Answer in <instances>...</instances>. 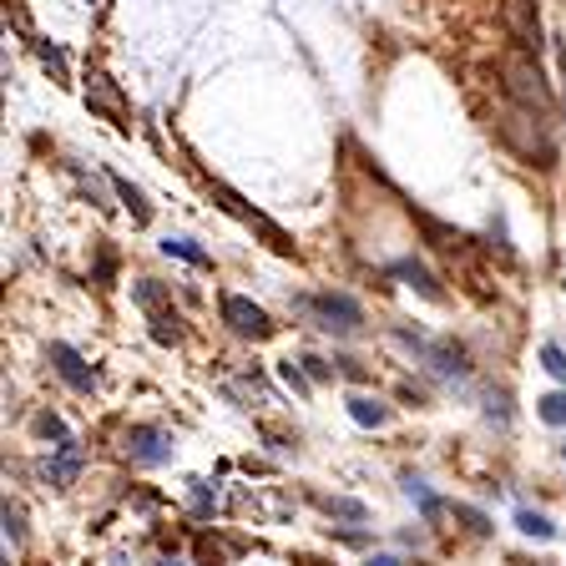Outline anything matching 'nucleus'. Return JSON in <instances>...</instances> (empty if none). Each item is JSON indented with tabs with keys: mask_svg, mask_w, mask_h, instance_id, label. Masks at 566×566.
I'll use <instances>...</instances> for the list:
<instances>
[{
	"mask_svg": "<svg viewBox=\"0 0 566 566\" xmlns=\"http://www.w3.org/2000/svg\"><path fill=\"white\" fill-rule=\"evenodd\" d=\"M87 107L91 111H101V117H111L117 127H127V101H121V91H117V81L111 77H101V71H91L87 77Z\"/></svg>",
	"mask_w": 566,
	"mask_h": 566,
	"instance_id": "nucleus-9",
	"label": "nucleus"
},
{
	"mask_svg": "<svg viewBox=\"0 0 566 566\" xmlns=\"http://www.w3.org/2000/svg\"><path fill=\"white\" fill-rule=\"evenodd\" d=\"M299 364L309 370V380H329V374H334V364H329V360H319V354H304Z\"/></svg>",
	"mask_w": 566,
	"mask_h": 566,
	"instance_id": "nucleus-30",
	"label": "nucleus"
},
{
	"mask_svg": "<svg viewBox=\"0 0 566 566\" xmlns=\"http://www.w3.org/2000/svg\"><path fill=\"white\" fill-rule=\"evenodd\" d=\"M339 370H344L349 380H370V374H364V364H354V360H339Z\"/></svg>",
	"mask_w": 566,
	"mask_h": 566,
	"instance_id": "nucleus-32",
	"label": "nucleus"
},
{
	"mask_svg": "<svg viewBox=\"0 0 566 566\" xmlns=\"http://www.w3.org/2000/svg\"><path fill=\"white\" fill-rule=\"evenodd\" d=\"M36 435H46V440H66V424L56 420V414H36Z\"/></svg>",
	"mask_w": 566,
	"mask_h": 566,
	"instance_id": "nucleus-28",
	"label": "nucleus"
},
{
	"mask_svg": "<svg viewBox=\"0 0 566 566\" xmlns=\"http://www.w3.org/2000/svg\"><path fill=\"white\" fill-rule=\"evenodd\" d=\"M404 496H410V501L420 506V516H424V521H430V526H440V521H445V511H450V506L440 501V496H435V490H430V486H424V480L404 476Z\"/></svg>",
	"mask_w": 566,
	"mask_h": 566,
	"instance_id": "nucleus-13",
	"label": "nucleus"
},
{
	"mask_svg": "<svg viewBox=\"0 0 566 566\" xmlns=\"http://www.w3.org/2000/svg\"><path fill=\"white\" fill-rule=\"evenodd\" d=\"M131 299H137V309H142L147 319H152V314H167V309H173V294H167V288H162L157 278L131 283Z\"/></svg>",
	"mask_w": 566,
	"mask_h": 566,
	"instance_id": "nucleus-15",
	"label": "nucleus"
},
{
	"mask_svg": "<svg viewBox=\"0 0 566 566\" xmlns=\"http://www.w3.org/2000/svg\"><path fill=\"white\" fill-rule=\"evenodd\" d=\"M299 309H309V314L319 319V329H329V334H354V329L364 324V309L354 304L349 294H309V299H299Z\"/></svg>",
	"mask_w": 566,
	"mask_h": 566,
	"instance_id": "nucleus-3",
	"label": "nucleus"
},
{
	"mask_svg": "<svg viewBox=\"0 0 566 566\" xmlns=\"http://www.w3.org/2000/svg\"><path fill=\"white\" fill-rule=\"evenodd\" d=\"M147 324H152V339H157V344H167V349L183 344V319H177V309H167V314H152Z\"/></svg>",
	"mask_w": 566,
	"mask_h": 566,
	"instance_id": "nucleus-19",
	"label": "nucleus"
},
{
	"mask_svg": "<svg viewBox=\"0 0 566 566\" xmlns=\"http://www.w3.org/2000/svg\"><path fill=\"white\" fill-rule=\"evenodd\" d=\"M424 360H430L435 374H445V380H466L470 374V360L456 339H430V344H424Z\"/></svg>",
	"mask_w": 566,
	"mask_h": 566,
	"instance_id": "nucleus-10",
	"label": "nucleus"
},
{
	"mask_svg": "<svg viewBox=\"0 0 566 566\" xmlns=\"http://www.w3.org/2000/svg\"><path fill=\"white\" fill-rule=\"evenodd\" d=\"M121 456L137 460V466H167L173 460V435L157 430V424H131L121 435Z\"/></svg>",
	"mask_w": 566,
	"mask_h": 566,
	"instance_id": "nucleus-4",
	"label": "nucleus"
},
{
	"mask_svg": "<svg viewBox=\"0 0 566 566\" xmlns=\"http://www.w3.org/2000/svg\"><path fill=\"white\" fill-rule=\"evenodd\" d=\"M319 506H324V511L334 516V521H370V506L354 501V496H324Z\"/></svg>",
	"mask_w": 566,
	"mask_h": 566,
	"instance_id": "nucleus-17",
	"label": "nucleus"
},
{
	"mask_svg": "<svg viewBox=\"0 0 566 566\" xmlns=\"http://www.w3.org/2000/svg\"><path fill=\"white\" fill-rule=\"evenodd\" d=\"M0 521H5V541H11V546L26 541V511H21V501H11V496H5V506H0Z\"/></svg>",
	"mask_w": 566,
	"mask_h": 566,
	"instance_id": "nucleus-21",
	"label": "nucleus"
},
{
	"mask_svg": "<svg viewBox=\"0 0 566 566\" xmlns=\"http://www.w3.org/2000/svg\"><path fill=\"white\" fill-rule=\"evenodd\" d=\"M390 278H404V283L414 288V294H424L430 304H440V299H445V288H440V278H435L430 268H424L420 258H394V263H390Z\"/></svg>",
	"mask_w": 566,
	"mask_h": 566,
	"instance_id": "nucleus-11",
	"label": "nucleus"
},
{
	"mask_svg": "<svg viewBox=\"0 0 566 566\" xmlns=\"http://www.w3.org/2000/svg\"><path fill=\"white\" fill-rule=\"evenodd\" d=\"M536 404H541V420H546V424H566V394H561V390H556V394H541Z\"/></svg>",
	"mask_w": 566,
	"mask_h": 566,
	"instance_id": "nucleus-27",
	"label": "nucleus"
},
{
	"mask_svg": "<svg viewBox=\"0 0 566 566\" xmlns=\"http://www.w3.org/2000/svg\"><path fill=\"white\" fill-rule=\"evenodd\" d=\"M486 414H490V420H501V424L511 420V404H506V394H496V390H490V410H486Z\"/></svg>",
	"mask_w": 566,
	"mask_h": 566,
	"instance_id": "nucleus-31",
	"label": "nucleus"
},
{
	"mask_svg": "<svg viewBox=\"0 0 566 566\" xmlns=\"http://www.w3.org/2000/svg\"><path fill=\"white\" fill-rule=\"evenodd\" d=\"M233 556V546L228 541H213V536H197V561L203 566H223Z\"/></svg>",
	"mask_w": 566,
	"mask_h": 566,
	"instance_id": "nucleus-24",
	"label": "nucleus"
},
{
	"mask_svg": "<svg viewBox=\"0 0 566 566\" xmlns=\"http://www.w3.org/2000/svg\"><path fill=\"white\" fill-rule=\"evenodd\" d=\"M450 511H456V521H466L470 536H490V531H496V526H490V516L476 511V506H466V501H450Z\"/></svg>",
	"mask_w": 566,
	"mask_h": 566,
	"instance_id": "nucleus-22",
	"label": "nucleus"
},
{
	"mask_svg": "<svg viewBox=\"0 0 566 566\" xmlns=\"http://www.w3.org/2000/svg\"><path fill=\"white\" fill-rule=\"evenodd\" d=\"M36 56H41V61H46V66H51L56 77H61V81H66V61H61V51H56V46H46V41H36Z\"/></svg>",
	"mask_w": 566,
	"mask_h": 566,
	"instance_id": "nucleus-29",
	"label": "nucleus"
},
{
	"mask_svg": "<svg viewBox=\"0 0 566 566\" xmlns=\"http://www.w3.org/2000/svg\"><path fill=\"white\" fill-rule=\"evenodd\" d=\"M506 91H511L516 107L541 111V117H551V107H556L551 87H546V77H541V66H536L531 56H511V61H506Z\"/></svg>",
	"mask_w": 566,
	"mask_h": 566,
	"instance_id": "nucleus-2",
	"label": "nucleus"
},
{
	"mask_svg": "<svg viewBox=\"0 0 566 566\" xmlns=\"http://www.w3.org/2000/svg\"><path fill=\"white\" fill-rule=\"evenodd\" d=\"M278 380L288 384L294 394H309V390H314V380H309V370H304V364H294V360H283V364H278Z\"/></svg>",
	"mask_w": 566,
	"mask_h": 566,
	"instance_id": "nucleus-25",
	"label": "nucleus"
},
{
	"mask_svg": "<svg viewBox=\"0 0 566 566\" xmlns=\"http://www.w3.org/2000/svg\"><path fill=\"white\" fill-rule=\"evenodd\" d=\"M561 61H566V51H561Z\"/></svg>",
	"mask_w": 566,
	"mask_h": 566,
	"instance_id": "nucleus-35",
	"label": "nucleus"
},
{
	"mask_svg": "<svg viewBox=\"0 0 566 566\" xmlns=\"http://www.w3.org/2000/svg\"><path fill=\"white\" fill-rule=\"evenodd\" d=\"M561 456H566V450H561Z\"/></svg>",
	"mask_w": 566,
	"mask_h": 566,
	"instance_id": "nucleus-36",
	"label": "nucleus"
},
{
	"mask_svg": "<svg viewBox=\"0 0 566 566\" xmlns=\"http://www.w3.org/2000/svg\"><path fill=\"white\" fill-rule=\"evenodd\" d=\"M223 324L233 329L238 339H268L273 334V319H268V309H258L253 299H243V294H223Z\"/></svg>",
	"mask_w": 566,
	"mask_h": 566,
	"instance_id": "nucleus-5",
	"label": "nucleus"
},
{
	"mask_svg": "<svg viewBox=\"0 0 566 566\" xmlns=\"http://www.w3.org/2000/svg\"><path fill=\"white\" fill-rule=\"evenodd\" d=\"M506 21H511L516 41H521L526 51H541V21H536V0H511V5H506Z\"/></svg>",
	"mask_w": 566,
	"mask_h": 566,
	"instance_id": "nucleus-12",
	"label": "nucleus"
},
{
	"mask_svg": "<svg viewBox=\"0 0 566 566\" xmlns=\"http://www.w3.org/2000/svg\"><path fill=\"white\" fill-rule=\"evenodd\" d=\"M364 566H404V561H400V556H370Z\"/></svg>",
	"mask_w": 566,
	"mask_h": 566,
	"instance_id": "nucleus-33",
	"label": "nucleus"
},
{
	"mask_svg": "<svg viewBox=\"0 0 566 566\" xmlns=\"http://www.w3.org/2000/svg\"><path fill=\"white\" fill-rule=\"evenodd\" d=\"M162 253H167V258H183V263H193V268H213V258H207V253L197 248L193 238H162Z\"/></svg>",
	"mask_w": 566,
	"mask_h": 566,
	"instance_id": "nucleus-18",
	"label": "nucleus"
},
{
	"mask_svg": "<svg viewBox=\"0 0 566 566\" xmlns=\"http://www.w3.org/2000/svg\"><path fill=\"white\" fill-rule=\"evenodd\" d=\"M157 566H183V561H177V556H162V561H157Z\"/></svg>",
	"mask_w": 566,
	"mask_h": 566,
	"instance_id": "nucleus-34",
	"label": "nucleus"
},
{
	"mask_svg": "<svg viewBox=\"0 0 566 566\" xmlns=\"http://www.w3.org/2000/svg\"><path fill=\"white\" fill-rule=\"evenodd\" d=\"M218 511V486H213V480H193V516H213Z\"/></svg>",
	"mask_w": 566,
	"mask_h": 566,
	"instance_id": "nucleus-23",
	"label": "nucleus"
},
{
	"mask_svg": "<svg viewBox=\"0 0 566 566\" xmlns=\"http://www.w3.org/2000/svg\"><path fill=\"white\" fill-rule=\"evenodd\" d=\"M501 137L511 142L526 162H536V167H551V162H556V142H551V131H546V117H541V111L511 107V117L501 121Z\"/></svg>",
	"mask_w": 566,
	"mask_h": 566,
	"instance_id": "nucleus-1",
	"label": "nucleus"
},
{
	"mask_svg": "<svg viewBox=\"0 0 566 566\" xmlns=\"http://www.w3.org/2000/svg\"><path fill=\"white\" fill-rule=\"evenodd\" d=\"M516 531H521V536H536V541H551L556 526L546 521L541 511H526V506H516Z\"/></svg>",
	"mask_w": 566,
	"mask_h": 566,
	"instance_id": "nucleus-20",
	"label": "nucleus"
},
{
	"mask_svg": "<svg viewBox=\"0 0 566 566\" xmlns=\"http://www.w3.org/2000/svg\"><path fill=\"white\" fill-rule=\"evenodd\" d=\"M349 420L364 424V430H380V424L390 420V404L370 400V394H354V400H349Z\"/></svg>",
	"mask_w": 566,
	"mask_h": 566,
	"instance_id": "nucleus-16",
	"label": "nucleus"
},
{
	"mask_svg": "<svg viewBox=\"0 0 566 566\" xmlns=\"http://www.w3.org/2000/svg\"><path fill=\"white\" fill-rule=\"evenodd\" d=\"M87 470V450L77 445V440L66 435V440H56V456L46 460V480H51L56 490H66V486H77V476Z\"/></svg>",
	"mask_w": 566,
	"mask_h": 566,
	"instance_id": "nucleus-8",
	"label": "nucleus"
},
{
	"mask_svg": "<svg viewBox=\"0 0 566 566\" xmlns=\"http://www.w3.org/2000/svg\"><path fill=\"white\" fill-rule=\"evenodd\" d=\"M111 193L121 197V203L131 207V223H152V203H147V193H142L131 177H121V173H111Z\"/></svg>",
	"mask_w": 566,
	"mask_h": 566,
	"instance_id": "nucleus-14",
	"label": "nucleus"
},
{
	"mask_svg": "<svg viewBox=\"0 0 566 566\" xmlns=\"http://www.w3.org/2000/svg\"><path fill=\"white\" fill-rule=\"evenodd\" d=\"M46 360H51V370L61 374V380L71 384L77 394H91V390H97V370H91V364L81 360V354H77L71 344H61V339H56V344L46 349Z\"/></svg>",
	"mask_w": 566,
	"mask_h": 566,
	"instance_id": "nucleus-7",
	"label": "nucleus"
},
{
	"mask_svg": "<svg viewBox=\"0 0 566 566\" xmlns=\"http://www.w3.org/2000/svg\"><path fill=\"white\" fill-rule=\"evenodd\" d=\"M541 370L551 374L556 384H566V349L561 344H541Z\"/></svg>",
	"mask_w": 566,
	"mask_h": 566,
	"instance_id": "nucleus-26",
	"label": "nucleus"
},
{
	"mask_svg": "<svg viewBox=\"0 0 566 566\" xmlns=\"http://www.w3.org/2000/svg\"><path fill=\"white\" fill-rule=\"evenodd\" d=\"M213 197H218V207H228V213H233V218H238V223H248V228H258V233H263V238H268V243H273V248H278V253H294V243H288V233H283L278 223H268V218H263L258 207H248V203H243L238 193H233V187L213 183Z\"/></svg>",
	"mask_w": 566,
	"mask_h": 566,
	"instance_id": "nucleus-6",
	"label": "nucleus"
}]
</instances>
